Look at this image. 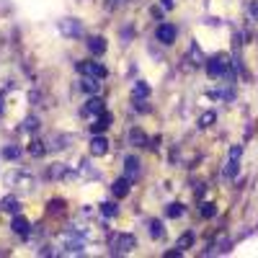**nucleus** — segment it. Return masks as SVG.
Instances as JSON below:
<instances>
[{"label":"nucleus","instance_id":"1","mask_svg":"<svg viewBox=\"0 0 258 258\" xmlns=\"http://www.w3.org/2000/svg\"><path fill=\"white\" fill-rule=\"evenodd\" d=\"M111 255H121V253H129L135 245H137V240H135V235L132 232H119V235H111Z\"/></svg>","mask_w":258,"mask_h":258},{"label":"nucleus","instance_id":"2","mask_svg":"<svg viewBox=\"0 0 258 258\" xmlns=\"http://www.w3.org/2000/svg\"><path fill=\"white\" fill-rule=\"evenodd\" d=\"M78 70L83 73V75H93V78H98V80H103L106 75V68L103 64H98V62H78Z\"/></svg>","mask_w":258,"mask_h":258},{"label":"nucleus","instance_id":"3","mask_svg":"<svg viewBox=\"0 0 258 258\" xmlns=\"http://www.w3.org/2000/svg\"><path fill=\"white\" fill-rule=\"evenodd\" d=\"M207 73H209L212 78H220V75H225V73H227V59H225L222 54L212 57V59L207 62Z\"/></svg>","mask_w":258,"mask_h":258},{"label":"nucleus","instance_id":"4","mask_svg":"<svg viewBox=\"0 0 258 258\" xmlns=\"http://www.w3.org/2000/svg\"><path fill=\"white\" fill-rule=\"evenodd\" d=\"M59 31L64 36H80L83 34V24H80L78 18H64L62 24H59Z\"/></svg>","mask_w":258,"mask_h":258},{"label":"nucleus","instance_id":"5","mask_svg":"<svg viewBox=\"0 0 258 258\" xmlns=\"http://www.w3.org/2000/svg\"><path fill=\"white\" fill-rule=\"evenodd\" d=\"M155 36H158L160 44H173V41H176V26H170V24H160Z\"/></svg>","mask_w":258,"mask_h":258},{"label":"nucleus","instance_id":"6","mask_svg":"<svg viewBox=\"0 0 258 258\" xmlns=\"http://www.w3.org/2000/svg\"><path fill=\"white\" fill-rule=\"evenodd\" d=\"M240 153H243L240 147H232V150H230V160H227V165H225V176H227V178H235V173H238V158H240Z\"/></svg>","mask_w":258,"mask_h":258},{"label":"nucleus","instance_id":"7","mask_svg":"<svg viewBox=\"0 0 258 258\" xmlns=\"http://www.w3.org/2000/svg\"><path fill=\"white\" fill-rule=\"evenodd\" d=\"M103 111H106V103H103L98 96H93L88 103H85V109H83L85 116H98V114H103Z\"/></svg>","mask_w":258,"mask_h":258},{"label":"nucleus","instance_id":"8","mask_svg":"<svg viewBox=\"0 0 258 258\" xmlns=\"http://www.w3.org/2000/svg\"><path fill=\"white\" fill-rule=\"evenodd\" d=\"M106 153H109V140L101 137V135H96V137L91 140V155L101 158V155H106Z\"/></svg>","mask_w":258,"mask_h":258},{"label":"nucleus","instance_id":"9","mask_svg":"<svg viewBox=\"0 0 258 258\" xmlns=\"http://www.w3.org/2000/svg\"><path fill=\"white\" fill-rule=\"evenodd\" d=\"M11 227H13V232H16V235H24V238L31 232V222H29L26 217H21V214H16V217H13Z\"/></svg>","mask_w":258,"mask_h":258},{"label":"nucleus","instance_id":"10","mask_svg":"<svg viewBox=\"0 0 258 258\" xmlns=\"http://www.w3.org/2000/svg\"><path fill=\"white\" fill-rule=\"evenodd\" d=\"M80 88H83L85 93H91V96H98L101 83H98V78H93V75H85V78H83V83H80Z\"/></svg>","mask_w":258,"mask_h":258},{"label":"nucleus","instance_id":"11","mask_svg":"<svg viewBox=\"0 0 258 258\" xmlns=\"http://www.w3.org/2000/svg\"><path fill=\"white\" fill-rule=\"evenodd\" d=\"M124 170H126V178L135 181V178L140 176V160H137L135 155H129V158L124 160Z\"/></svg>","mask_w":258,"mask_h":258},{"label":"nucleus","instance_id":"12","mask_svg":"<svg viewBox=\"0 0 258 258\" xmlns=\"http://www.w3.org/2000/svg\"><path fill=\"white\" fill-rule=\"evenodd\" d=\"M111 126V114L109 111H103V114H98V119H96V124H91V129L96 135H101V132H106V129Z\"/></svg>","mask_w":258,"mask_h":258},{"label":"nucleus","instance_id":"13","mask_svg":"<svg viewBox=\"0 0 258 258\" xmlns=\"http://www.w3.org/2000/svg\"><path fill=\"white\" fill-rule=\"evenodd\" d=\"M129 145H135V147H147V135L142 132V129H129Z\"/></svg>","mask_w":258,"mask_h":258},{"label":"nucleus","instance_id":"14","mask_svg":"<svg viewBox=\"0 0 258 258\" xmlns=\"http://www.w3.org/2000/svg\"><path fill=\"white\" fill-rule=\"evenodd\" d=\"M6 181H8V183H24V186H31V183H34V178H31L29 173H24V170L8 173V176H6Z\"/></svg>","mask_w":258,"mask_h":258},{"label":"nucleus","instance_id":"15","mask_svg":"<svg viewBox=\"0 0 258 258\" xmlns=\"http://www.w3.org/2000/svg\"><path fill=\"white\" fill-rule=\"evenodd\" d=\"M129 188H132V181H129L126 176H124V178H119V181H114V186H111L114 197H126Z\"/></svg>","mask_w":258,"mask_h":258},{"label":"nucleus","instance_id":"16","mask_svg":"<svg viewBox=\"0 0 258 258\" xmlns=\"http://www.w3.org/2000/svg\"><path fill=\"white\" fill-rule=\"evenodd\" d=\"M88 49H91V54H96V57L103 54V52H106V39H103V36H91V39H88Z\"/></svg>","mask_w":258,"mask_h":258},{"label":"nucleus","instance_id":"17","mask_svg":"<svg viewBox=\"0 0 258 258\" xmlns=\"http://www.w3.org/2000/svg\"><path fill=\"white\" fill-rule=\"evenodd\" d=\"M147 96H150V85H147V83H142V80H140V83H135V88H132V98H135V101H145Z\"/></svg>","mask_w":258,"mask_h":258},{"label":"nucleus","instance_id":"18","mask_svg":"<svg viewBox=\"0 0 258 258\" xmlns=\"http://www.w3.org/2000/svg\"><path fill=\"white\" fill-rule=\"evenodd\" d=\"M21 153H24V150H21L18 145H8V147H3V158H6V160H18Z\"/></svg>","mask_w":258,"mask_h":258},{"label":"nucleus","instance_id":"19","mask_svg":"<svg viewBox=\"0 0 258 258\" xmlns=\"http://www.w3.org/2000/svg\"><path fill=\"white\" fill-rule=\"evenodd\" d=\"M0 209H3V212H11V214H16V212H18V199H16V197H6L3 202H0Z\"/></svg>","mask_w":258,"mask_h":258},{"label":"nucleus","instance_id":"20","mask_svg":"<svg viewBox=\"0 0 258 258\" xmlns=\"http://www.w3.org/2000/svg\"><path fill=\"white\" fill-rule=\"evenodd\" d=\"M101 212H103V217H116L119 207H116L114 202H103V204H101Z\"/></svg>","mask_w":258,"mask_h":258},{"label":"nucleus","instance_id":"21","mask_svg":"<svg viewBox=\"0 0 258 258\" xmlns=\"http://www.w3.org/2000/svg\"><path fill=\"white\" fill-rule=\"evenodd\" d=\"M62 212H64V202H59V199H52V202H49V214H52V217H59Z\"/></svg>","mask_w":258,"mask_h":258},{"label":"nucleus","instance_id":"22","mask_svg":"<svg viewBox=\"0 0 258 258\" xmlns=\"http://www.w3.org/2000/svg\"><path fill=\"white\" fill-rule=\"evenodd\" d=\"M49 176L52 178H64V176H70V170L64 168V165H52L49 168Z\"/></svg>","mask_w":258,"mask_h":258},{"label":"nucleus","instance_id":"23","mask_svg":"<svg viewBox=\"0 0 258 258\" xmlns=\"http://www.w3.org/2000/svg\"><path fill=\"white\" fill-rule=\"evenodd\" d=\"M150 235H153V238H160L163 235V222L160 220H150Z\"/></svg>","mask_w":258,"mask_h":258},{"label":"nucleus","instance_id":"24","mask_svg":"<svg viewBox=\"0 0 258 258\" xmlns=\"http://www.w3.org/2000/svg\"><path fill=\"white\" fill-rule=\"evenodd\" d=\"M191 243H194V232H183V235H181V240H178V250L191 248Z\"/></svg>","mask_w":258,"mask_h":258},{"label":"nucleus","instance_id":"25","mask_svg":"<svg viewBox=\"0 0 258 258\" xmlns=\"http://www.w3.org/2000/svg\"><path fill=\"white\" fill-rule=\"evenodd\" d=\"M21 126H24L26 132H34V129L39 126V119H36V116H26V119H24V124H21Z\"/></svg>","mask_w":258,"mask_h":258},{"label":"nucleus","instance_id":"26","mask_svg":"<svg viewBox=\"0 0 258 258\" xmlns=\"http://www.w3.org/2000/svg\"><path fill=\"white\" fill-rule=\"evenodd\" d=\"M181 214H183V204L176 202V204H170V207H168V217H181Z\"/></svg>","mask_w":258,"mask_h":258},{"label":"nucleus","instance_id":"27","mask_svg":"<svg viewBox=\"0 0 258 258\" xmlns=\"http://www.w3.org/2000/svg\"><path fill=\"white\" fill-rule=\"evenodd\" d=\"M29 153H31V155H41V153H44V145H41V142H31Z\"/></svg>","mask_w":258,"mask_h":258},{"label":"nucleus","instance_id":"28","mask_svg":"<svg viewBox=\"0 0 258 258\" xmlns=\"http://www.w3.org/2000/svg\"><path fill=\"white\" fill-rule=\"evenodd\" d=\"M191 57L197 59V64H202V62H204V57H202V52H199V47H197V44H191Z\"/></svg>","mask_w":258,"mask_h":258},{"label":"nucleus","instance_id":"29","mask_svg":"<svg viewBox=\"0 0 258 258\" xmlns=\"http://www.w3.org/2000/svg\"><path fill=\"white\" fill-rule=\"evenodd\" d=\"M214 212H217V209H214V204H204V207H202L204 217H214Z\"/></svg>","mask_w":258,"mask_h":258},{"label":"nucleus","instance_id":"30","mask_svg":"<svg viewBox=\"0 0 258 258\" xmlns=\"http://www.w3.org/2000/svg\"><path fill=\"white\" fill-rule=\"evenodd\" d=\"M212 121H214V114H212V111H209V114H204V116H202V119H199V126H209V124H212Z\"/></svg>","mask_w":258,"mask_h":258},{"label":"nucleus","instance_id":"31","mask_svg":"<svg viewBox=\"0 0 258 258\" xmlns=\"http://www.w3.org/2000/svg\"><path fill=\"white\" fill-rule=\"evenodd\" d=\"M250 18L258 21V0H253V3H250Z\"/></svg>","mask_w":258,"mask_h":258},{"label":"nucleus","instance_id":"32","mask_svg":"<svg viewBox=\"0 0 258 258\" xmlns=\"http://www.w3.org/2000/svg\"><path fill=\"white\" fill-rule=\"evenodd\" d=\"M160 3H163V8H168V11L173 8V0H160Z\"/></svg>","mask_w":258,"mask_h":258},{"label":"nucleus","instance_id":"33","mask_svg":"<svg viewBox=\"0 0 258 258\" xmlns=\"http://www.w3.org/2000/svg\"><path fill=\"white\" fill-rule=\"evenodd\" d=\"M126 3V0H114V6H124Z\"/></svg>","mask_w":258,"mask_h":258},{"label":"nucleus","instance_id":"34","mask_svg":"<svg viewBox=\"0 0 258 258\" xmlns=\"http://www.w3.org/2000/svg\"><path fill=\"white\" fill-rule=\"evenodd\" d=\"M0 111H3V96H0Z\"/></svg>","mask_w":258,"mask_h":258}]
</instances>
